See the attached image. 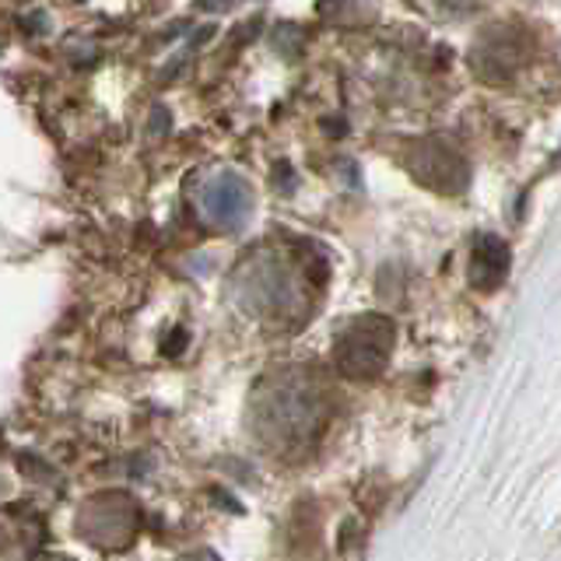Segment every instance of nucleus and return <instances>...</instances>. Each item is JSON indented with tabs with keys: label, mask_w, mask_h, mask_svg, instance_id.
<instances>
[{
	"label": "nucleus",
	"mask_w": 561,
	"mask_h": 561,
	"mask_svg": "<svg viewBox=\"0 0 561 561\" xmlns=\"http://www.w3.org/2000/svg\"><path fill=\"white\" fill-rule=\"evenodd\" d=\"M183 561H218L215 554H207V551H197V554H186Z\"/></svg>",
	"instance_id": "nucleus-5"
},
{
	"label": "nucleus",
	"mask_w": 561,
	"mask_h": 561,
	"mask_svg": "<svg viewBox=\"0 0 561 561\" xmlns=\"http://www.w3.org/2000/svg\"><path fill=\"white\" fill-rule=\"evenodd\" d=\"M78 537L99 551H127L140 534V508L127 491H99L78 508Z\"/></svg>",
	"instance_id": "nucleus-3"
},
{
	"label": "nucleus",
	"mask_w": 561,
	"mask_h": 561,
	"mask_svg": "<svg viewBox=\"0 0 561 561\" xmlns=\"http://www.w3.org/2000/svg\"><path fill=\"white\" fill-rule=\"evenodd\" d=\"M390 351H393V323L386 316H358L351 320L337 341H333V362H337V373L344 379H355V382H368V379H379L386 362H390Z\"/></svg>",
	"instance_id": "nucleus-2"
},
{
	"label": "nucleus",
	"mask_w": 561,
	"mask_h": 561,
	"mask_svg": "<svg viewBox=\"0 0 561 561\" xmlns=\"http://www.w3.org/2000/svg\"><path fill=\"white\" fill-rule=\"evenodd\" d=\"M508 274V245L495 236H481L470 256V285L495 291Z\"/></svg>",
	"instance_id": "nucleus-4"
},
{
	"label": "nucleus",
	"mask_w": 561,
	"mask_h": 561,
	"mask_svg": "<svg viewBox=\"0 0 561 561\" xmlns=\"http://www.w3.org/2000/svg\"><path fill=\"white\" fill-rule=\"evenodd\" d=\"M253 428L263 446L274 453L306 449L320 438L330 421L327 390L306 373H277L263 379L253 397Z\"/></svg>",
	"instance_id": "nucleus-1"
}]
</instances>
